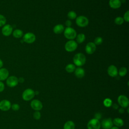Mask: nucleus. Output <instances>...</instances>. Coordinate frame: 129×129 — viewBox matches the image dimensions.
I'll list each match as a JSON object with an SVG mask.
<instances>
[{"label":"nucleus","mask_w":129,"mask_h":129,"mask_svg":"<svg viewBox=\"0 0 129 129\" xmlns=\"http://www.w3.org/2000/svg\"><path fill=\"white\" fill-rule=\"evenodd\" d=\"M86 60V56L82 53H78L73 57V61L75 65L79 67L83 66L85 63Z\"/></svg>","instance_id":"1"},{"label":"nucleus","mask_w":129,"mask_h":129,"mask_svg":"<svg viewBox=\"0 0 129 129\" xmlns=\"http://www.w3.org/2000/svg\"><path fill=\"white\" fill-rule=\"evenodd\" d=\"M64 36L68 39L73 40L77 36V32L74 28L67 27L64 30Z\"/></svg>","instance_id":"2"},{"label":"nucleus","mask_w":129,"mask_h":129,"mask_svg":"<svg viewBox=\"0 0 129 129\" xmlns=\"http://www.w3.org/2000/svg\"><path fill=\"white\" fill-rule=\"evenodd\" d=\"M76 19V23L80 27H85L89 24V20L84 16H80Z\"/></svg>","instance_id":"3"},{"label":"nucleus","mask_w":129,"mask_h":129,"mask_svg":"<svg viewBox=\"0 0 129 129\" xmlns=\"http://www.w3.org/2000/svg\"><path fill=\"white\" fill-rule=\"evenodd\" d=\"M77 46L78 44L75 41L70 40L66 42L64 46V48L67 51L71 52L74 51L77 49Z\"/></svg>","instance_id":"4"},{"label":"nucleus","mask_w":129,"mask_h":129,"mask_svg":"<svg viewBox=\"0 0 129 129\" xmlns=\"http://www.w3.org/2000/svg\"><path fill=\"white\" fill-rule=\"evenodd\" d=\"M35 95V92L32 89L28 88L23 92L22 98L25 101H29L34 97Z\"/></svg>","instance_id":"5"},{"label":"nucleus","mask_w":129,"mask_h":129,"mask_svg":"<svg viewBox=\"0 0 129 129\" xmlns=\"http://www.w3.org/2000/svg\"><path fill=\"white\" fill-rule=\"evenodd\" d=\"M101 123L99 120L96 118H92L87 123L88 129H100Z\"/></svg>","instance_id":"6"},{"label":"nucleus","mask_w":129,"mask_h":129,"mask_svg":"<svg viewBox=\"0 0 129 129\" xmlns=\"http://www.w3.org/2000/svg\"><path fill=\"white\" fill-rule=\"evenodd\" d=\"M117 101L120 106L124 108L128 107L129 105V100L127 97L123 95H120L118 97Z\"/></svg>","instance_id":"7"},{"label":"nucleus","mask_w":129,"mask_h":129,"mask_svg":"<svg viewBox=\"0 0 129 129\" xmlns=\"http://www.w3.org/2000/svg\"><path fill=\"white\" fill-rule=\"evenodd\" d=\"M23 41L28 44L33 43L36 40V36L34 34L31 32H28L24 34L23 37Z\"/></svg>","instance_id":"8"},{"label":"nucleus","mask_w":129,"mask_h":129,"mask_svg":"<svg viewBox=\"0 0 129 129\" xmlns=\"http://www.w3.org/2000/svg\"><path fill=\"white\" fill-rule=\"evenodd\" d=\"M18 79L15 76H11L7 79V85L10 87H14L18 84Z\"/></svg>","instance_id":"9"},{"label":"nucleus","mask_w":129,"mask_h":129,"mask_svg":"<svg viewBox=\"0 0 129 129\" xmlns=\"http://www.w3.org/2000/svg\"><path fill=\"white\" fill-rule=\"evenodd\" d=\"M13 32V27L10 24H5L2 29V33L5 36H9Z\"/></svg>","instance_id":"10"},{"label":"nucleus","mask_w":129,"mask_h":129,"mask_svg":"<svg viewBox=\"0 0 129 129\" xmlns=\"http://www.w3.org/2000/svg\"><path fill=\"white\" fill-rule=\"evenodd\" d=\"M31 107L32 109L36 111L40 110L43 107L41 102L38 99H34L31 102Z\"/></svg>","instance_id":"11"},{"label":"nucleus","mask_w":129,"mask_h":129,"mask_svg":"<svg viewBox=\"0 0 129 129\" xmlns=\"http://www.w3.org/2000/svg\"><path fill=\"white\" fill-rule=\"evenodd\" d=\"M101 126L103 129H110L113 126V122L111 118L103 119L101 122Z\"/></svg>","instance_id":"12"},{"label":"nucleus","mask_w":129,"mask_h":129,"mask_svg":"<svg viewBox=\"0 0 129 129\" xmlns=\"http://www.w3.org/2000/svg\"><path fill=\"white\" fill-rule=\"evenodd\" d=\"M96 49V45L94 42H90L87 44L85 47V51L86 53L88 54H91L93 53Z\"/></svg>","instance_id":"13"},{"label":"nucleus","mask_w":129,"mask_h":129,"mask_svg":"<svg viewBox=\"0 0 129 129\" xmlns=\"http://www.w3.org/2000/svg\"><path fill=\"white\" fill-rule=\"evenodd\" d=\"M11 107V103L8 100H3L0 102V109L2 111H8Z\"/></svg>","instance_id":"14"},{"label":"nucleus","mask_w":129,"mask_h":129,"mask_svg":"<svg viewBox=\"0 0 129 129\" xmlns=\"http://www.w3.org/2000/svg\"><path fill=\"white\" fill-rule=\"evenodd\" d=\"M107 73L111 77H115L118 75V70L117 68L114 65H110L107 69Z\"/></svg>","instance_id":"15"},{"label":"nucleus","mask_w":129,"mask_h":129,"mask_svg":"<svg viewBox=\"0 0 129 129\" xmlns=\"http://www.w3.org/2000/svg\"><path fill=\"white\" fill-rule=\"evenodd\" d=\"M9 75L8 70L6 68H2L0 69V81L6 80Z\"/></svg>","instance_id":"16"},{"label":"nucleus","mask_w":129,"mask_h":129,"mask_svg":"<svg viewBox=\"0 0 129 129\" xmlns=\"http://www.w3.org/2000/svg\"><path fill=\"white\" fill-rule=\"evenodd\" d=\"M109 5L112 9H117L121 7V3L120 0H110Z\"/></svg>","instance_id":"17"},{"label":"nucleus","mask_w":129,"mask_h":129,"mask_svg":"<svg viewBox=\"0 0 129 129\" xmlns=\"http://www.w3.org/2000/svg\"><path fill=\"white\" fill-rule=\"evenodd\" d=\"M74 72L76 77L78 78H82L85 76V71L83 68L81 67H78L76 68Z\"/></svg>","instance_id":"18"},{"label":"nucleus","mask_w":129,"mask_h":129,"mask_svg":"<svg viewBox=\"0 0 129 129\" xmlns=\"http://www.w3.org/2000/svg\"><path fill=\"white\" fill-rule=\"evenodd\" d=\"M53 31L55 34H59L64 31V26L62 24H57L53 27Z\"/></svg>","instance_id":"19"},{"label":"nucleus","mask_w":129,"mask_h":129,"mask_svg":"<svg viewBox=\"0 0 129 129\" xmlns=\"http://www.w3.org/2000/svg\"><path fill=\"white\" fill-rule=\"evenodd\" d=\"M112 122H113V124H114L115 125V126H117L118 127L122 126L124 124V122L123 120L121 118H118V117L114 118Z\"/></svg>","instance_id":"20"},{"label":"nucleus","mask_w":129,"mask_h":129,"mask_svg":"<svg viewBox=\"0 0 129 129\" xmlns=\"http://www.w3.org/2000/svg\"><path fill=\"white\" fill-rule=\"evenodd\" d=\"M75 125L73 121H67L63 125V129H75Z\"/></svg>","instance_id":"21"},{"label":"nucleus","mask_w":129,"mask_h":129,"mask_svg":"<svg viewBox=\"0 0 129 129\" xmlns=\"http://www.w3.org/2000/svg\"><path fill=\"white\" fill-rule=\"evenodd\" d=\"M12 34L15 38H19L23 35V32L20 29H15L13 31Z\"/></svg>","instance_id":"22"},{"label":"nucleus","mask_w":129,"mask_h":129,"mask_svg":"<svg viewBox=\"0 0 129 129\" xmlns=\"http://www.w3.org/2000/svg\"><path fill=\"white\" fill-rule=\"evenodd\" d=\"M76 38L77 42L78 43H82L85 41L86 36L85 34H84L83 33H80L77 35Z\"/></svg>","instance_id":"23"},{"label":"nucleus","mask_w":129,"mask_h":129,"mask_svg":"<svg viewBox=\"0 0 129 129\" xmlns=\"http://www.w3.org/2000/svg\"><path fill=\"white\" fill-rule=\"evenodd\" d=\"M76 69V66L72 63H69L66 67V71L69 73H73Z\"/></svg>","instance_id":"24"},{"label":"nucleus","mask_w":129,"mask_h":129,"mask_svg":"<svg viewBox=\"0 0 129 129\" xmlns=\"http://www.w3.org/2000/svg\"><path fill=\"white\" fill-rule=\"evenodd\" d=\"M127 71L126 68L121 67V68H120L118 73L120 77H123L126 75V74H127Z\"/></svg>","instance_id":"25"},{"label":"nucleus","mask_w":129,"mask_h":129,"mask_svg":"<svg viewBox=\"0 0 129 129\" xmlns=\"http://www.w3.org/2000/svg\"><path fill=\"white\" fill-rule=\"evenodd\" d=\"M103 104L106 107H109L112 106V101L110 98H106L103 101Z\"/></svg>","instance_id":"26"},{"label":"nucleus","mask_w":129,"mask_h":129,"mask_svg":"<svg viewBox=\"0 0 129 129\" xmlns=\"http://www.w3.org/2000/svg\"><path fill=\"white\" fill-rule=\"evenodd\" d=\"M68 17L70 19H75L77 18V14L74 11H70L68 13Z\"/></svg>","instance_id":"27"},{"label":"nucleus","mask_w":129,"mask_h":129,"mask_svg":"<svg viewBox=\"0 0 129 129\" xmlns=\"http://www.w3.org/2000/svg\"><path fill=\"white\" fill-rule=\"evenodd\" d=\"M123 22H124L123 19L121 17H117L115 18V19H114V23L118 25H120L122 24Z\"/></svg>","instance_id":"28"},{"label":"nucleus","mask_w":129,"mask_h":129,"mask_svg":"<svg viewBox=\"0 0 129 129\" xmlns=\"http://www.w3.org/2000/svg\"><path fill=\"white\" fill-rule=\"evenodd\" d=\"M7 22L6 17L1 14H0V27L4 26Z\"/></svg>","instance_id":"29"},{"label":"nucleus","mask_w":129,"mask_h":129,"mask_svg":"<svg viewBox=\"0 0 129 129\" xmlns=\"http://www.w3.org/2000/svg\"><path fill=\"white\" fill-rule=\"evenodd\" d=\"M102 42H103L102 38L101 37H97L95 38V39L94 40V43L96 45H100V44H102Z\"/></svg>","instance_id":"30"},{"label":"nucleus","mask_w":129,"mask_h":129,"mask_svg":"<svg viewBox=\"0 0 129 129\" xmlns=\"http://www.w3.org/2000/svg\"><path fill=\"white\" fill-rule=\"evenodd\" d=\"M33 116V118L35 119L38 120V119H39L41 117V113L38 111H36L34 112Z\"/></svg>","instance_id":"31"},{"label":"nucleus","mask_w":129,"mask_h":129,"mask_svg":"<svg viewBox=\"0 0 129 129\" xmlns=\"http://www.w3.org/2000/svg\"><path fill=\"white\" fill-rule=\"evenodd\" d=\"M123 20L126 22H128L129 21V11H127L123 15Z\"/></svg>","instance_id":"32"},{"label":"nucleus","mask_w":129,"mask_h":129,"mask_svg":"<svg viewBox=\"0 0 129 129\" xmlns=\"http://www.w3.org/2000/svg\"><path fill=\"white\" fill-rule=\"evenodd\" d=\"M11 107L12 108V109L13 110H15V111H17L19 109H20V106L19 104H13L12 106H11Z\"/></svg>","instance_id":"33"},{"label":"nucleus","mask_w":129,"mask_h":129,"mask_svg":"<svg viewBox=\"0 0 129 129\" xmlns=\"http://www.w3.org/2000/svg\"><path fill=\"white\" fill-rule=\"evenodd\" d=\"M4 89H5L4 84L2 81H0V92H3Z\"/></svg>","instance_id":"34"},{"label":"nucleus","mask_w":129,"mask_h":129,"mask_svg":"<svg viewBox=\"0 0 129 129\" xmlns=\"http://www.w3.org/2000/svg\"><path fill=\"white\" fill-rule=\"evenodd\" d=\"M101 114L100 113L98 112L95 114V118L99 120L100 118H101Z\"/></svg>","instance_id":"35"},{"label":"nucleus","mask_w":129,"mask_h":129,"mask_svg":"<svg viewBox=\"0 0 129 129\" xmlns=\"http://www.w3.org/2000/svg\"><path fill=\"white\" fill-rule=\"evenodd\" d=\"M65 24H66V25L67 26V27H70L72 25V22L70 20H68L66 21Z\"/></svg>","instance_id":"36"},{"label":"nucleus","mask_w":129,"mask_h":129,"mask_svg":"<svg viewBox=\"0 0 129 129\" xmlns=\"http://www.w3.org/2000/svg\"><path fill=\"white\" fill-rule=\"evenodd\" d=\"M24 79L22 77H20L18 79V82L22 83L24 82Z\"/></svg>","instance_id":"37"},{"label":"nucleus","mask_w":129,"mask_h":129,"mask_svg":"<svg viewBox=\"0 0 129 129\" xmlns=\"http://www.w3.org/2000/svg\"><path fill=\"white\" fill-rule=\"evenodd\" d=\"M118 111H119V112L120 113H121V114H122V113H124V108H122V107H121V108H119V109Z\"/></svg>","instance_id":"38"},{"label":"nucleus","mask_w":129,"mask_h":129,"mask_svg":"<svg viewBox=\"0 0 129 129\" xmlns=\"http://www.w3.org/2000/svg\"><path fill=\"white\" fill-rule=\"evenodd\" d=\"M112 106H113V108L114 109H117L118 108V107L117 104H115V103H114V104H112Z\"/></svg>","instance_id":"39"},{"label":"nucleus","mask_w":129,"mask_h":129,"mask_svg":"<svg viewBox=\"0 0 129 129\" xmlns=\"http://www.w3.org/2000/svg\"><path fill=\"white\" fill-rule=\"evenodd\" d=\"M3 60L0 58V69L2 68V67L3 66Z\"/></svg>","instance_id":"40"},{"label":"nucleus","mask_w":129,"mask_h":129,"mask_svg":"<svg viewBox=\"0 0 129 129\" xmlns=\"http://www.w3.org/2000/svg\"><path fill=\"white\" fill-rule=\"evenodd\" d=\"M110 129H119V128L117 126H112Z\"/></svg>","instance_id":"41"},{"label":"nucleus","mask_w":129,"mask_h":129,"mask_svg":"<svg viewBox=\"0 0 129 129\" xmlns=\"http://www.w3.org/2000/svg\"><path fill=\"white\" fill-rule=\"evenodd\" d=\"M121 3H125V0H120Z\"/></svg>","instance_id":"42"}]
</instances>
